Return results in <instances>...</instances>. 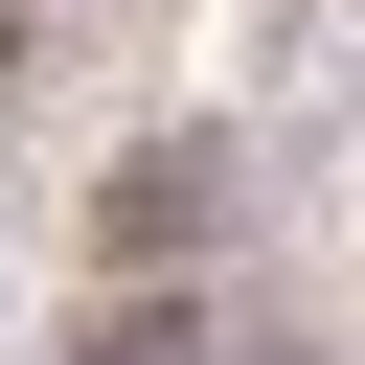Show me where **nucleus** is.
I'll return each instance as SVG.
<instances>
[{"instance_id":"3","label":"nucleus","mask_w":365,"mask_h":365,"mask_svg":"<svg viewBox=\"0 0 365 365\" xmlns=\"http://www.w3.org/2000/svg\"><path fill=\"white\" fill-rule=\"evenodd\" d=\"M228 365H319V342H228Z\"/></svg>"},{"instance_id":"2","label":"nucleus","mask_w":365,"mask_h":365,"mask_svg":"<svg viewBox=\"0 0 365 365\" xmlns=\"http://www.w3.org/2000/svg\"><path fill=\"white\" fill-rule=\"evenodd\" d=\"M68 365H228V297H205V274H91Z\"/></svg>"},{"instance_id":"1","label":"nucleus","mask_w":365,"mask_h":365,"mask_svg":"<svg viewBox=\"0 0 365 365\" xmlns=\"http://www.w3.org/2000/svg\"><path fill=\"white\" fill-rule=\"evenodd\" d=\"M228 251V137H137L91 182V274H205Z\"/></svg>"}]
</instances>
